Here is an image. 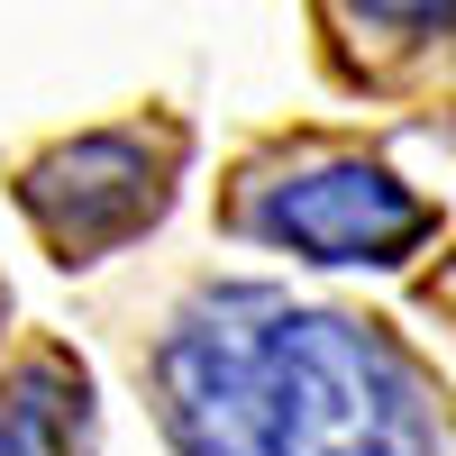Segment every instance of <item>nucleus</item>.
<instances>
[{"label": "nucleus", "instance_id": "nucleus-1", "mask_svg": "<svg viewBox=\"0 0 456 456\" xmlns=\"http://www.w3.org/2000/svg\"><path fill=\"white\" fill-rule=\"evenodd\" d=\"M174 456H438V393L374 320L274 283H210L165 320Z\"/></svg>", "mask_w": 456, "mask_h": 456}, {"label": "nucleus", "instance_id": "nucleus-2", "mask_svg": "<svg viewBox=\"0 0 456 456\" xmlns=\"http://www.w3.org/2000/svg\"><path fill=\"white\" fill-rule=\"evenodd\" d=\"M228 228L256 238V247L311 256V265H402L411 247L438 238V210L384 156H356V146H283V156L238 174Z\"/></svg>", "mask_w": 456, "mask_h": 456}, {"label": "nucleus", "instance_id": "nucleus-3", "mask_svg": "<svg viewBox=\"0 0 456 456\" xmlns=\"http://www.w3.org/2000/svg\"><path fill=\"white\" fill-rule=\"evenodd\" d=\"M174 174H183V128L174 119H128V128L55 137L46 156H28L19 165V210L55 247V265H101L165 219Z\"/></svg>", "mask_w": 456, "mask_h": 456}, {"label": "nucleus", "instance_id": "nucleus-4", "mask_svg": "<svg viewBox=\"0 0 456 456\" xmlns=\"http://www.w3.org/2000/svg\"><path fill=\"white\" fill-rule=\"evenodd\" d=\"M0 456H92V384L73 356L37 347L0 374Z\"/></svg>", "mask_w": 456, "mask_h": 456}, {"label": "nucleus", "instance_id": "nucleus-5", "mask_svg": "<svg viewBox=\"0 0 456 456\" xmlns=\"http://www.w3.org/2000/svg\"><path fill=\"white\" fill-rule=\"evenodd\" d=\"M329 37L347 46V64L384 73L393 55H429L456 37V0H320Z\"/></svg>", "mask_w": 456, "mask_h": 456}]
</instances>
